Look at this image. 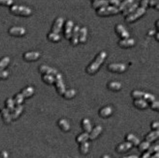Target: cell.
Listing matches in <instances>:
<instances>
[{
	"instance_id": "38",
	"label": "cell",
	"mask_w": 159,
	"mask_h": 158,
	"mask_svg": "<svg viewBox=\"0 0 159 158\" xmlns=\"http://www.w3.org/2000/svg\"><path fill=\"white\" fill-rule=\"evenodd\" d=\"M89 143L87 142H85L82 143V145L81 146V152L84 153L86 154L88 153L89 150Z\"/></svg>"
},
{
	"instance_id": "15",
	"label": "cell",
	"mask_w": 159,
	"mask_h": 158,
	"mask_svg": "<svg viewBox=\"0 0 159 158\" xmlns=\"http://www.w3.org/2000/svg\"><path fill=\"white\" fill-rule=\"evenodd\" d=\"M116 31L117 33L122 38L125 39H128V38H129V32L123 25L118 24L116 26Z\"/></svg>"
},
{
	"instance_id": "54",
	"label": "cell",
	"mask_w": 159,
	"mask_h": 158,
	"mask_svg": "<svg viewBox=\"0 0 159 158\" xmlns=\"http://www.w3.org/2000/svg\"><path fill=\"white\" fill-rule=\"evenodd\" d=\"M103 158H111L110 156L109 155H105L103 156Z\"/></svg>"
},
{
	"instance_id": "42",
	"label": "cell",
	"mask_w": 159,
	"mask_h": 158,
	"mask_svg": "<svg viewBox=\"0 0 159 158\" xmlns=\"http://www.w3.org/2000/svg\"><path fill=\"white\" fill-rule=\"evenodd\" d=\"M9 75V73L7 71L4 70H0V79H7Z\"/></svg>"
},
{
	"instance_id": "46",
	"label": "cell",
	"mask_w": 159,
	"mask_h": 158,
	"mask_svg": "<svg viewBox=\"0 0 159 158\" xmlns=\"http://www.w3.org/2000/svg\"><path fill=\"white\" fill-rule=\"evenodd\" d=\"M159 102L157 101H154L151 102V106L154 110H157L159 108Z\"/></svg>"
},
{
	"instance_id": "6",
	"label": "cell",
	"mask_w": 159,
	"mask_h": 158,
	"mask_svg": "<svg viewBox=\"0 0 159 158\" xmlns=\"http://www.w3.org/2000/svg\"><path fill=\"white\" fill-rule=\"evenodd\" d=\"M108 68L109 70L113 72L122 73L127 70V66L125 64H111L108 65Z\"/></svg>"
},
{
	"instance_id": "51",
	"label": "cell",
	"mask_w": 159,
	"mask_h": 158,
	"mask_svg": "<svg viewBox=\"0 0 159 158\" xmlns=\"http://www.w3.org/2000/svg\"><path fill=\"white\" fill-rule=\"evenodd\" d=\"M150 157V153H149V152H146L141 158H149Z\"/></svg>"
},
{
	"instance_id": "17",
	"label": "cell",
	"mask_w": 159,
	"mask_h": 158,
	"mask_svg": "<svg viewBox=\"0 0 159 158\" xmlns=\"http://www.w3.org/2000/svg\"><path fill=\"white\" fill-rule=\"evenodd\" d=\"M132 147V144L131 142H125L118 146L117 148V150L119 152H123L129 150Z\"/></svg>"
},
{
	"instance_id": "21",
	"label": "cell",
	"mask_w": 159,
	"mask_h": 158,
	"mask_svg": "<svg viewBox=\"0 0 159 158\" xmlns=\"http://www.w3.org/2000/svg\"><path fill=\"white\" fill-rule=\"evenodd\" d=\"M88 30L86 27H83L79 31V41L81 43H85L86 41V36H87Z\"/></svg>"
},
{
	"instance_id": "55",
	"label": "cell",
	"mask_w": 159,
	"mask_h": 158,
	"mask_svg": "<svg viewBox=\"0 0 159 158\" xmlns=\"http://www.w3.org/2000/svg\"><path fill=\"white\" fill-rule=\"evenodd\" d=\"M94 1H97V0H94Z\"/></svg>"
},
{
	"instance_id": "18",
	"label": "cell",
	"mask_w": 159,
	"mask_h": 158,
	"mask_svg": "<svg viewBox=\"0 0 159 158\" xmlns=\"http://www.w3.org/2000/svg\"><path fill=\"white\" fill-rule=\"evenodd\" d=\"M135 40L134 39H125L123 40H121L119 41V45L122 47L127 48L130 46H132L135 44Z\"/></svg>"
},
{
	"instance_id": "44",
	"label": "cell",
	"mask_w": 159,
	"mask_h": 158,
	"mask_svg": "<svg viewBox=\"0 0 159 158\" xmlns=\"http://www.w3.org/2000/svg\"><path fill=\"white\" fill-rule=\"evenodd\" d=\"M150 5L151 7L156 6V9H159V0H150L149 1Z\"/></svg>"
},
{
	"instance_id": "31",
	"label": "cell",
	"mask_w": 159,
	"mask_h": 158,
	"mask_svg": "<svg viewBox=\"0 0 159 158\" xmlns=\"http://www.w3.org/2000/svg\"><path fill=\"white\" fill-rule=\"evenodd\" d=\"M108 88L111 90H120L122 88V84L118 81H112L108 84Z\"/></svg>"
},
{
	"instance_id": "52",
	"label": "cell",
	"mask_w": 159,
	"mask_h": 158,
	"mask_svg": "<svg viewBox=\"0 0 159 158\" xmlns=\"http://www.w3.org/2000/svg\"><path fill=\"white\" fill-rule=\"evenodd\" d=\"M122 158H139L138 156L136 155H131V156H125V157H123Z\"/></svg>"
},
{
	"instance_id": "40",
	"label": "cell",
	"mask_w": 159,
	"mask_h": 158,
	"mask_svg": "<svg viewBox=\"0 0 159 158\" xmlns=\"http://www.w3.org/2000/svg\"><path fill=\"white\" fill-rule=\"evenodd\" d=\"M144 93L142 91H139V90H134L132 93V96L134 98H136V99H140L141 98H142V96L144 95Z\"/></svg>"
},
{
	"instance_id": "16",
	"label": "cell",
	"mask_w": 159,
	"mask_h": 158,
	"mask_svg": "<svg viewBox=\"0 0 159 158\" xmlns=\"http://www.w3.org/2000/svg\"><path fill=\"white\" fill-rule=\"evenodd\" d=\"M103 127L100 125H98L96 127L93 131H91L90 135H89V138L91 140H94L97 138L99 135L102 132Z\"/></svg>"
},
{
	"instance_id": "27",
	"label": "cell",
	"mask_w": 159,
	"mask_h": 158,
	"mask_svg": "<svg viewBox=\"0 0 159 158\" xmlns=\"http://www.w3.org/2000/svg\"><path fill=\"white\" fill-rule=\"evenodd\" d=\"M82 126L86 133H91V131H92V126L89 119L88 118L84 119V120L82 121Z\"/></svg>"
},
{
	"instance_id": "10",
	"label": "cell",
	"mask_w": 159,
	"mask_h": 158,
	"mask_svg": "<svg viewBox=\"0 0 159 158\" xmlns=\"http://www.w3.org/2000/svg\"><path fill=\"white\" fill-rule=\"evenodd\" d=\"M9 34L14 36H23L26 34V30L23 27H12L9 30Z\"/></svg>"
},
{
	"instance_id": "24",
	"label": "cell",
	"mask_w": 159,
	"mask_h": 158,
	"mask_svg": "<svg viewBox=\"0 0 159 158\" xmlns=\"http://www.w3.org/2000/svg\"><path fill=\"white\" fill-rule=\"evenodd\" d=\"M113 113V108L110 106H106L100 110V114L101 117H106L110 115Z\"/></svg>"
},
{
	"instance_id": "4",
	"label": "cell",
	"mask_w": 159,
	"mask_h": 158,
	"mask_svg": "<svg viewBox=\"0 0 159 158\" xmlns=\"http://www.w3.org/2000/svg\"><path fill=\"white\" fill-rule=\"evenodd\" d=\"M56 87L58 90V92L61 94L63 95L66 91L65 85L64 84L63 76L60 73H57L55 75V81Z\"/></svg>"
},
{
	"instance_id": "23",
	"label": "cell",
	"mask_w": 159,
	"mask_h": 158,
	"mask_svg": "<svg viewBox=\"0 0 159 158\" xmlns=\"http://www.w3.org/2000/svg\"><path fill=\"white\" fill-rule=\"evenodd\" d=\"M127 138L129 142H131L132 145H134L135 146H137L140 143L139 139L133 134H129L127 137Z\"/></svg>"
},
{
	"instance_id": "33",
	"label": "cell",
	"mask_w": 159,
	"mask_h": 158,
	"mask_svg": "<svg viewBox=\"0 0 159 158\" xmlns=\"http://www.w3.org/2000/svg\"><path fill=\"white\" fill-rule=\"evenodd\" d=\"M24 98H25L21 93H18L15 96V98H14L13 101H14L15 105H21V103H23Z\"/></svg>"
},
{
	"instance_id": "22",
	"label": "cell",
	"mask_w": 159,
	"mask_h": 158,
	"mask_svg": "<svg viewBox=\"0 0 159 158\" xmlns=\"http://www.w3.org/2000/svg\"><path fill=\"white\" fill-rule=\"evenodd\" d=\"M159 135V131L158 130L152 131V132L150 133L149 135L146 136V140H147V142L150 143V142L156 140L158 138Z\"/></svg>"
},
{
	"instance_id": "49",
	"label": "cell",
	"mask_w": 159,
	"mask_h": 158,
	"mask_svg": "<svg viewBox=\"0 0 159 158\" xmlns=\"http://www.w3.org/2000/svg\"><path fill=\"white\" fill-rule=\"evenodd\" d=\"M9 157V155H8V153L6 151H2L1 153V155H0V158H8Z\"/></svg>"
},
{
	"instance_id": "43",
	"label": "cell",
	"mask_w": 159,
	"mask_h": 158,
	"mask_svg": "<svg viewBox=\"0 0 159 158\" xmlns=\"http://www.w3.org/2000/svg\"><path fill=\"white\" fill-rule=\"evenodd\" d=\"M159 150V146L158 145H156V146H153L150 147L149 148V153H153L154 152H158Z\"/></svg>"
},
{
	"instance_id": "41",
	"label": "cell",
	"mask_w": 159,
	"mask_h": 158,
	"mask_svg": "<svg viewBox=\"0 0 159 158\" xmlns=\"http://www.w3.org/2000/svg\"><path fill=\"white\" fill-rule=\"evenodd\" d=\"M150 147V143L148 142H144L141 143L139 146V150L140 151H144L148 149Z\"/></svg>"
},
{
	"instance_id": "14",
	"label": "cell",
	"mask_w": 159,
	"mask_h": 158,
	"mask_svg": "<svg viewBox=\"0 0 159 158\" xmlns=\"http://www.w3.org/2000/svg\"><path fill=\"white\" fill-rule=\"evenodd\" d=\"M79 31V27L78 26H76L74 29L73 34H72V44L73 45H76L78 44Z\"/></svg>"
},
{
	"instance_id": "25",
	"label": "cell",
	"mask_w": 159,
	"mask_h": 158,
	"mask_svg": "<svg viewBox=\"0 0 159 158\" xmlns=\"http://www.w3.org/2000/svg\"><path fill=\"white\" fill-rule=\"evenodd\" d=\"M108 5V2L107 0H97V1H94V2L93 4V6L95 9L98 7H106Z\"/></svg>"
},
{
	"instance_id": "37",
	"label": "cell",
	"mask_w": 159,
	"mask_h": 158,
	"mask_svg": "<svg viewBox=\"0 0 159 158\" xmlns=\"http://www.w3.org/2000/svg\"><path fill=\"white\" fill-rule=\"evenodd\" d=\"M142 97H143L144 99L146 101L152 102L156 100L155 96L153 95H152L151 93H144Z\"/></svg>"
},
{
	"instance_id": "29",
	"label": "cell",
	"mask_w": 159,
	"mask_h": 158,
	"mask_svg": "<svg viewBox=\"0 0 159 158\" xmlns=\"http://www.w3.org/2000/svg\"><path fill=\"white\" fill-rule=\"evenodd\" d=\"M137 7H138V4H137V3L131 5L130 6H129L125 10H123V15L125 16L129 15L130 14L132 13L134 11H135L137 9Z\"/></svg>"
},
{
	"instance_id": "11",
	"label": "cell",
	"mask_w": 159,
	"mask_h": 158,
	"mask_svg": "<svg viewBox=\"0 0 159 158\" xmlns=\"http://www.w3.org/2000/svg\"><path fill=\"white\" fill-rule=\"evenodd\" d=\"M23 110V106L21 105H17L14 110L11 113V120H16L17 119L21 114Z\"/></svg>"
},
{
	"instance_id": "45",
	"label": "cell",
	"mask_w": 159,
	"mask_h": 158,
	"mask_svg": "<svg viewBox=\"0 0 159 158\" xmlns=\"http://www.w3.org/2000/svg\"><path fill=\"white\" fill-rule=\"evenodd\" d=\"M0 3L3 5H10L13 3V0H0Z\"/></svg>"
},
{
	"instance_id": "8",
	"label": "cell",
	"mask_w": 159,
	"mask_h": 158,
	"mask_svg": "<svg viewBox=\"0 0 159 158\" xmlns=\"http://www.w3.org/2000/svg\"><path fill=\"white\" fill-rule=\"evenodd\" d=\"M40 71L42 73L53 75H53H56L58 73L57 70L56 69L50 67L45 66V65L41 66L40 67Z\"/></svg>"
},
{
	"instance_id": "47",
	"label": "cell",
	"mask_w": 159,
	"mask_h": 158,
	"mask_svg": "<svg viewBox=\"0 0 159 158\" xmlns=\"http://www.w3.org/2000/svg\"><path fill=\"white\" fill-rule=\"evenodd\" d=\"M149 1L150 0H142L141 1V7L144 8V9H146L147 7V5L149 3Z\"/></svg>"
},
{
	"instance_id": "5",
	"label": "cell",
	"mask_w": 159,
	"mask_h": 158,
	"mask_svg": "<svg viewBox=\"0 0 159 158\" xmlns=\"http://www.w3.org/2000/svg\"><path fill=\"white\" fill-rule=\"evenodd\" d=\"M146 13V9L140 7L133 13L129 14L126 20L127 22H132L136 20L139 17H141Z\"/></svg>"
},
{
	"instance_id": "39",
	"label": "cell",
	"mask_w": 159,
	"mask_h": 158,
	"mask_svg": "<svg viewBox=\"0 0 159 158\" xmlns=\"http://www.w3.org/2000/svg\"><path fill=\"white\" fill-rule=\"evenodd\" d=\"M48 39L53 42H57L60 39V36L59 34L51 33L48 34Z\"/></svg>"
},
{
	"instance_id": "35",
	"label": "cell",
	"mask_w": 159,
	"mask_h": 158,
	"mask_svg": "<svg viewBox=\"0 0 159 158\" xmlns=\"http://www.w3.org/2000/svg\"><path fill=\"white\" fill-rule=\"evenodd\" d=\"M76 93V90L73 89L67 90V91L66 90L63 94L64 96V98H66L67 99H71V98L74 97Z\"/></svg>"
},
{
	"instance_id": "7",
	"label": "cell",
	"mask_w": 159,
	"mask_h": 158,
	"mask_svg": "<svg viewBox=\"0 0 159 158\" xmlns=\"http://www.w3.org/2000/svg\"><path fill=\"white\" fill-rule=\"evenodd\" d=\"M64 19L62 17H58L53 25V32L54 34H59L63 24Z\"/></svg>"
},
{
	"instance_id": "13",
	"label": "cell",
	"mask_w": 159,
	"mask_h": 158,
	"mask_svg": "<svg viewBox=\"0 0 159 158\" xmlns=\"http://www.w3.org/2000/svg\"><path fill=\"white\" fill-rule=\"evenodd\" d=\"M74 27V22L72 20H68L66 23L65 26V36L66 38L69 39L72 36V30Z\"/></svg>"
},
{
	"instance_id": "48",
	"label": "cell",
	"mask_w": 159,
	"mask_h": 158,
	"mask_svg": "<svg viewBox=\"0 0 159 158\" xmlns=\"http://www.w3.org/2000/svg\"><path fill=\"white\" fill-rule=\"evenodd\" d=\"M108 2H110V3L113 4L115 6H119L120 5V1L119 0H107Z\"/></svg>"
},
{
	"instance_id": "20",
	"label": "cell",
	"mask_w": 159,
	"mask_h": 158,
	"mask_svg": "<svg viewBox=\"0 0 159 158\" xmlns=\"http://www.w3.org/2000/svg\"><path fill=\"white\" fill-rule=\"evenodd\" d=\"M59 125L61 127V128L65 131H67L70 130V125L69 123L66 119L63 118L60 120V121H59Z\"/></svg>"
},
{
	"instance_id": "53",
	"label": "cell",
	"mask_w": 159,
	"mask_h": 158,
	"mask_svg": "<svg viewBox=\"0 0 159 158\" xmlns=\"http://www.w3.org/2000/svg\"><path fill=\"white\" fill-rule=\"evenodd\" d=\"M149 158H159V152H157L154 155H153L151 157H150Z\"/></svg>"
},
{
	"instance_id": "19",
	"label": "cell",
	"mask_w": 159,
	"mask_h": 158,
	"mask_svg": "<svg viewBox=\"0 0 159 158\" xmlns=\"http://www.w3.org/2000/svg\"><path fill=\"white\" fill-rule=\"evenodd\" d=\"M134 105L138 108H141V109H144V108H146L148 107L149 104L147 103V102L145 101L144 99H142L141 98L140 99H137V100H135L134 101Z\"/></svg>"
},
{
	"instance_id": "28",
	"label": "cell",
	"mask_w": 159,
	"mask_h": 158,
	"mask_svg": "<svg viewBox=\"0 0 159 158\" xmlns=\"http://www.w3.org/2000/svg\"><path fill=\"white\" fill-rule=\"evenodd\" d=\"M14 105H15V103L12 98H8L5 102V105L6 106V109L10 113H11L14 110V109L15 108Z\"/></svg>"
},
{
	"instance_id": "32",
	"label": "cell",
	"mask_w": 159,
	"mask_h": 158,
	"mask_svg": "<svg viewBox=\"0 0 159 158\" xmlns=\"http://www.w3.org/2000/svg\"><path fill=\"white\" fill-rule=\"evenodd\" d=\"M43 80L50 84H53L54 83H55V78L54 77L53 75H50V74H45L43 77Z\"/></svg>"
},
{
	"instance_id": "3",
	"label": "cell",
	"mask_w": 159,
	"mask_h": 158,
	"mask_svg": "<svg viewBox=\"0 0 159 158\" xmlns=\"http://www.w3.org/2000/svg\"><path fill=\"white\" fill-rule=\"evenodd\" d=\"M119 12V9L115 7L106 6L101 7L97 11V13L100 16H108L111 14H116Z\"/></svg>"
},
{
	"instance_id": "30",
	"label": "cell",
	"mask_w": 159,
	"mask_h": 158,
	"mask_svg": "<svg viewBox=\"0 0 159 158\" xmlns=\"http://www.w3.org/2000/svg\"><path fill=\"white\" fill-rule=\"evenodd\" d=\"M134 0H125L119 6V11H123L129 6H130L134 2Z\"/></svg>"
},
{
	"instance_id": "26",
	"label": "cell",
	"mask_w": 159,
	"mask_h": 158,
	"mask_svg": "<svg viewBox=\"0 0 159 158\" xmlns=\"http://www.w3.org/2000/svg\"><path fill=\"white\" fill-rule=\"evenodd\" d=\"M24 98L31 97L34 93V89L32 86H29L22 90L21 93Z\"/></svg>"
},
{
	"instance_id": "2",
	"label": "cell",
	"mask_w": 159,
	"mask_h": 158,
	"mask_svg": "<svg viewBox=\"0 0 159 158\" xmlns=\"http://www.w3.org/2000/svg\"><path fill=\"white\" fill-rule=\"evenodd\" d=\"M11 13L24 16H28L32 14V10L31 9L27 7L21 5H13L11 8Z\"/></svg>"
},
{
	"instance_id": "34",
	"label": "cell",
	"mask_w": 159,
	"mask_h": 158,
	"mask_svg": "<svg viewBox=\"0 0 159 158\" xmlns=\"http://www.w3.org/2000/svg\"><path fill=\"white\" fill-rule=\"evenodd\" d=\"M10 61V59L9 57L6 56L3 58L1 61H0V70H3L4 68L6 67L8 64H9Z\"/></svg>"
},
{
	"instance_id": "36",
	"label": "cell",
	"mask_w": 159,
	"mask_h": 158,
	"mask_svg": "<svg viewBox=\"0 0 159 158\" xmlns=\"http://www.w3.org/2000/svg\"><path fill=\"white\" fill-rule=\"evenodd\" d=\"M89 138V134L88 133H84L81 134V135H79L77 138V141L79 143H83L86 142V140Z\"/></svg>"
},
{
	"instance_id": "1",
	"label": "cell",
	"mask_w": 159,
	"mask_h": 158,
	"mask_svg": "<svg viewBox=\"0 0 159 158\" xmlns=\"http://www.w3.org/2000/svg\"><path fill=\"white\" fill-rule=\"evenodd\" d=\"M107 53L105 51H102L96 58L95 61L86 69V71L89 74H94L98 70L100 66L103 63L107 57Z\"/></svg>"
},
{
	"instance_id": "9",
	"label": "cell",
	"mask_w": 159,
	"mask_h": 158,
	"mask_svg": "<svg viewBox=\"0 0 159 158\" xmlns=\"http://www.w3.org/2000/svg\"><path fill=\"white\" fill-rule=\"evenodd\" d=\"M0 113L1 114V118L6 124H10L11 121L10 113L6 108H2L0 110Z\"/></svg>"
},
{
	"instance_id": "12",
	"label": "cell",
	"mask_w": 159,
	"mask_h": 158,
	"mask_svg": "<svg viewBox=\"0 0 159 158\" xmlns=\"http://www.w3.org/2000/svg\"><path fill=\"white\" fill-rule=\"evenodd\" d=\"M40 56V53L37 51H32V52H26L24 55V58L26 61H34L38 59Z\"/></svg>"
},
{
	"instance_id": "50",
	"label": "cell",
	"mask_w": 159,
	"mask_h": 158,
	"mask_svg": "<svg viewBox=\"0 0 159 158\" xmlns=\"http://www.w3.org/2000/svg\"><path fill=\"white\" fill-rule=\"evenodd\" d=\"M159 124L158 122L156 121V122H154L153 124H152V128L153 129H158L159 128Z\"/></svg>"
}]
</instances>
